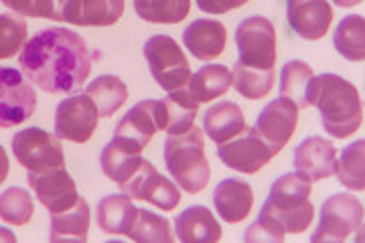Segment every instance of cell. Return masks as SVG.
<instances>
[{
	"mask_svg": "<svg viewBox=\"0 0 365 243\" xmlns=\"http://www.w3.org/2000/svg\"><path fill=\"white\" fill-rule=\"evenodd\" d=\"M26 77L47 93H73L91 73V55L81 35L66 26L43 29L19 55Z\"/></svg>",
	"mask_w": 365,
	"mask_h": 243,
	"instance_id": "cell-1",
	"label": "cell"
},
{
	"mask_svg": "<svg viewBox=\"0 0 365 243\" xmlns=\"http://www.w3.org/2000/svg\"><path fill=\"white\" fill-rule=\"evenodd\" d=\"M307 103L319 110L323 128L333 138H349L364 124L359 91L351 81L337 73L314 76L307 93Z\"/></svg>",
	"mask_w": 365,
	"mask_h": 243,
	"instance_id": "cell-2",
	"label": "cell"
},
{
	"mask_svg": "<svg viewBox=\"0 0 365 243\" xmlns=\"http://www.w3.org/2000/svg\"><path fill=\"white\" fill-rule=\"evenodd\" d=\"M313 180L302 172H287L276 179L270 187V195L262 205V215L274 219L284 233H304L314 219L311 203Z\"/></svg>",
	"mask_w": 365,
	"mask_h": 243,
	"instance_id": "cell-3",
	"label": "cell"
},
{
	"mask_svg": "<svg viewBox=\"0 0 365 243\" xmlns=\"http://www.w3.org/2000/svg\"><path fill=\"white\" fill-rule=\"evenodd\" d=\"M165 165L169 175L182 191L197 195L207 187L211 167L205 156L203 130L193 126L185 134H169L165 140Z\"/></svg>",
	"mask_w": 365,
	"mask_h": 243,
	"instance_id": "cell-4",
	"label": "cell"
},
{
	"mask_svg": "<svg viewBox=\"0 0 365 243\" xmlns=\"http://www.w3.org/2000/svg\"><path fill=\"white\" fill-rule=\"evenodd\" d=\"M144 57L155 81L167 93L187 88L193 73L189 59L175 38L169 35H153L144 43Z\"/></svg>",
	"mask_w": 365,
	"mask_h": 243,
	"instance_id": "cell-5",
	"label": "cell"
},
{
	"mask_svg": "<svg viewBox=\"0 0 365 243\" xmlns=\"http://www.w3.org/2000/svg\"><path fill=\"white\" fill-rule=\"evenodd\" d=\"M235 45L240 59L235 63L250 69H274L278 51H276V31L270 19L266 16H248L235 31Z\"/></svg>",
	"mask_w": 365,
	"mask_h": 243,
	"instance_id": "cell-6",
	"label": "cell"
},
{
	"mask_svg": "<svg viewBox=\"0 0 365 243\" xmlns=\"http://www.w3.org/2000/svg\"><path fill=\"white\" fill-rule=\"evenodd\" d=\"M361 223H364L361 201L349 192L333 195L321 207L319 227L311 235V242H345L351 233L361 227Z\"/></svg>",
	"mask_w": 365,
	"mask_h": 243,
	"instance_id": "cell-7",
	"label": "cell"
},
{
	"mask_svg": "<svg viewBox=\"0 0 365 243\" xmlns=\"http://www.w3.org/2000/svg\"><path fill=\"white\" fill-rule=\"evenodd\" d=\"M13 154L16 162H21L29 172L66 167L61 138L43 128L19 130L13 138Z\"/></svg>",
	"mask_w": 365,
	"mask_h": 243,
	"instance_id": "cell-8",
	"label": "cell"
},
{
	"mask_svg": "<svg viewBox=\"0 0 365 243\" xmlns=\"http://www.w3.org/2000/svg\"><path fill=\"white\" fill-rule=\"evenodd\" d=\"M37 110V91L19 69L0 67V128L26 122Z\"/></svg>",
	"mask_w": 365,
	"mask_h": 243,
	"instance_id": "cell-9",
	"label": "cell"
},
{
	"mask_svg": "<svg viewBox=\"0 0 365 243\" xmlns=\"http://www.w3.org/2000/svg\"><path fill=\"white\" fill-rule=\"evenodd\" d=\"M124 195H128L132 201H144L158 207L163 211H173L181 203L179 187L167 177H163L157 167L144 158L143 167L138 168L124 185H120Z\"/></svg>",
	"mask_w": 365,
	"mask_h": 243,
	"instance_id": "cell-10",
	"label": "cell"
},
{
	"mask_svg": "<svg viewBox=\"0 0 365 243\" xmlns=\"http://www.w3.org/2000/svg\"><path fill=\"white\" fill-rule=\"evenodd\" d=\"M98 120L100 114L90 95H71L55 110V134L61 140L83 144L98 130Z\"/></svg>",
	"mask_w": 365,
	"mask_h": 243,
	"instance_id": "cell-11",
	"label": "cell"
},
{
	"mask_svg": "<svg viewBox=\"0 0 365 243\" xmlns=\"http://www.w3.org/2000/svg\"><path fill=\"white\" fill-rule=\"evenodd\" d=\"M217 156L223 165L232 170L244 172V175H256L264 168L276 154L270 150V146L262 140L256 128H246L240 136L232 140L223 142L217 148Z\"/></svg>",
	"mask_w": 365,
	"mask_h": 243,
	"instance_id": "cell-12",
	"label": "cell"
},
{
	"mask_svg": "<svg viewBox=\"0 0 365 243\" xmlns=\"http://www.w3.org/2000/svg\"><path fill=\"white\" fill-rule=\"evenodd\" d=\"M26 180L33 192L37 195L41 205L49 213H61L78 203V185L66 167L49 168L43 172H29Z\"/></svg>",
	"mask_w": 365,
	"mask_h": 243,
	"instance_id": "cell-13",
	"label": "cell"
},
{
	"mask_svg": "<svg viewBox=\"0 0 365 243\" xmlns=\"http://www.w3.org/2000/svg\"><path fill=\"white\" fill-rule=\"evenodd\" d=\"M299 112L297 103L280 95L278 100L268 103L258 115L254 128L258 130L262 140L270 146L274 154L280 152L294 136L299 124Z\"/></svg>",
	"mask_w": 365,
	"mask_h": 243,
	"instance_id": "cell-14",
	"label": "cell"
},
{
	"mask_svg": "<svg viewBox=\"0 0 365 243\" xmlns=\"http://www.w3.org/2000/svg\"><path fill=\"white\" fill-rule=\"evenodd\" d=\"M124 14V0H67L55 21H66L76 26H112Z\"/></svg>",
	"mask_w": 365,
	"mask_h": 243,
	"instance_id": "cell-15",
	"label": "cell"
},
{
	"mask_svg": "<svg viewBox=\"0 0 365 243\" xmlns=\"http://www.w3.org/2000/svg\"><path fill=\"white\" fill-rule=\"evenodd\" d=\"M287 21L304 41H319L329 33L333 9L327 0H287Z\"/></svg>",
	"mask_w": 365,
	"mask_h": 243,
	"instance_id": "cell-16",
	"label": "cell"
},
{
	"mask_svg": "<svg viewBox=\"0 0 365 243\" xmlns=\"http://www.w3.org/2000/svg\"><path fill=\"white\" fill-rule=\"evenodd\" d=\"M337 165V148L323 136H311L294 148V168L313 180L331 179Z\"/></svg>",
	"mask_w": 365,
	"mask_h": 243,
	"instance_id": "cell-17",
	"label": "cell"
},
{
	"mask_svg": "<svg viewBox=\"0 0 365 243\" xmlns=\"http://www.w3.org/2000/svg\"><path fill=\"white\" fill-rule=\"evenodd\" d=\"M182 45L199 61L217 59L227 47V29L213 19H197L182 31Z\"/></svg>",
	"mask_w": 365,
	"mask_h": 243,
	"instance_id": "cell-18",
	"label": "cell"
},
{
	"mask_svg": "<svg viewBox=\"0 0 365 243\" xmlns=\"http://www.w3.org/2000/svg\"><path fill=\"white\" fill-rule=\"evenodd\" d=\"M199 102L189 93L187 88L170 91L167 98L157 100L158 130L167 134H185L195 126Z\"/></svg>",
	"mask_w": 365,
	"mask_h": 243,
	"instance_id": "cell-19",
	"label": "cell"
},
{
	"mask_svg": "<svg viewBox=\"0 0 365 243\" xmlns=\"http://www.w3.org/2000/svg\"><path fill=\"white\" fill-rule=\"evenodd\" d=\"M213 205L225 223H242L254 207V191L242 179H223L213 191Z\"/></svg>",
	"mask_w": 365,
	"mask_h": 243,
	"instance_id": "cell-20",
	"label": "cell"
},
{
	"mask_svg": "<svg viewBox=\"0 0 365 243\" xmlns=\"http://www.w3.org/2000/svg\"><path fill=\"white\" fill-rule=\"evenodd\" d=\"M143 148L122 140V138H116V136L106 144L102 156H100V165H102L104 175L110 180H114L118 187L130 179L132 175L143 167Z\"/></svg>",
	"mask_w": 365,
	"mask_h": 243,
	"instance_id": "cell-21",
	"label": "cell"
},
{
	"mask_svg": "<svg viewBox=\"0 0 365 243\" xmlns=\"http://www.w3.org/2000/svg\"><path fill=\"white\" fill-rule=\"evenodd\" d=\"M158 132L157 120V100H143L130 112L124 115L116 126V138L130 142L138 148H146V144L153 140Z\"/></svg>",
	"mask_w": 365,
	"mask_h": 243,
	"instance_id": "cell-22",
	"label": "cell"
},
{
	"mask_svg": "<svg viewBox=\"0 0 365 243\" xmlns=\"http://www.w3.org/2000/svg\"><path fill=\"white\" fill-rule=\"evenodd\" d=\"M175 225L182 243H215L222 239V225L205 205L187 207L177 215Z\"/></svg>",
	"mask_w": 365,
	"mask_h": 243,
	"instance_id": "cell-23",
	"label": "cell"
},
{
	"mask_svg": "<svg viewBox=\"0 0 365 243\" xmlns=\"http://www.w3.org/2000/svg\"><path fill=\"white\" fill-rule=\"evenodd\" d=\"M246 126V118L242 108L234 102H220L211 105L203 115V130L215 144L232 140L240 136Z\"/></svg>",
	"mask_w": 365,
	"mask_h": 243,
	"instance_id": "cell-24",
	"label": "cell"
},
{
	"mask_svg": "<svg viewBox=\"0 0 365 243\" xmlns=\"http://www.w3.org/2000/svg\"><path fill=\"white\" fill-rule=\"evenodd\" d=\"M138 209L128 195H106L98 203V227L110 235H128Z\"/></svg>",
	"mask_w": 365,
	"mask_h": 243,
	"instance_id": "cell-25",
	"label": "cell"
},
{
	"mask_svg": "<svg viewBox=\"0 0 365 243\" xmlns=\"http://www.w3.org/2000/svg\"><path fill=\"white\" fill-rule=\"evenodd\" d=\"M90 231V205L79 197L78 203L61 213H51V242H88Z\"/></svg>",
	"mask_w": 365,
	"mask_h": 243,
	"instance_id": "cell-26",
	"label": "cell"
},
{
	"mask_svg": "<svg viewBox=\"0 0 365 243\" xmlns=\"http://www.w3.org/2000/svg\"><path fill=\"white\" fill-rule=\"evenodd\" d=\"M232 88V71L225 65H203L191 76L187 90L199 103H207L222 98Z\"/></svg>",
	"mask_w": 365,
	"mask_h": 243,
	"instance_id": "cell-27",
	"label": "cell"
},
{
	"mask_svg": "<svg viewBox=\"0 0 365 243\" xmlns=\"http://www.w3.org/2000/svg\"><path fill=\"white\" fill-rule=\"evenodd\" d=\"M86 95H90L100 118H112L128 100V88L118 76H100L86 88Z\"/></svg>",
	"mask_w": 365,
	"mask_h": 243,
	"instance_id": "cell-28",
	"label": "cell"
},
{
	"mask_svg": "<svg viewBox=\"0 0 365 243\" xmlns=\"http://www.w3.org/2000/svg\"><path fill=\"white\" fill-rule=\"evenodd\" d=\"M333 45L341 57L347 61H364L365 59V19L361 14H347L341 19L337 31L333 35Z\"/></svg>",
	"mask_w": 365,
	"mask_h": 243,
	"instance_id": "cell-29",
	"label": "cell"
},
{
	"mask_svg": "<svg viewBox=\"0 0 365 243\" xmlns=\"http://www.w3.org/2000/svg\"><path fill=\"white\" fill-rule=\"evenodd\" d=\"M314 71L313 67L300 59H292L288 61L282 71H280V95L287 98L290 102L297 103L299 110L309 108L307 103V93L311 88Z\"/></svg>",
	"mask_w": 365,
	"mask_h": 243,
	"instance_id": "cell-30",
	"label": "cell"
},
{
	"mask_svg": "<svg viewBox=\"0 0 365 243\" xmlns=\"http://www.w3.org/2000/svg\"><path fill=\"white\" fill-rule=\"evenodd\" d=\"M136 14L155 25H177L191 13V0H134Z\"/></svg>",
	"mask_w": 365,
	"mask_h": 243,
	"instance_id": "cell-31",
	"label": "cell"
},
{
	"mask_svg": "<svg viewBox=\"0 0 365 243\" xmlns=\"http://www.w3.org/2000/svg\"><path fill=\"white\" fill-rule=\"evenodd\" d=\"M337 180L349 191L365 189V140H357L345 146L335 165Z\"/></svg>",
	"mask_w": 365,
	"mask_h": 243,
	"instance_id": "cell-32",
	"label": "cell"
},
{
	"mask_svg": "<svg viewBox=\"0 0 365 243\" xmlns=\"http://www.w3.org/2000/svg\"><path fill=\"white\" fill-rule=\"evenodd\" d=\"M274 81H276V71L274 69H250L244 65L234 63L232 69V86L235 91L248 100H262L266 98L274 88Z\"/></svg>",
	"mask_w": 365,
	"mask_h": 243,
	"instance_id": "cell-33",
	"label": "cell"
},
{
	"mask_svg": "<svg viewBox=\"0 0 365 243\" xmlns=\"http://www.w3.org/2000/svg\"><path fill=\"white\" fill-rule=\"evenodd\" d=\"M128 237L138 243H170L175 242V235L170 231V221L153 211L138 209L136 219L132 223Z\"/></svg>",
	"mask_w": 365,
	"mask_h": 243,
	"instance_id": "cell-34",
	"label": "cell"
},
{
	"mask_svg": "<svg viewBox=\"0 0 365 243\" xmlns=\"http://www.w3.org/2000/svg\"><path fill=\"white\" fill-rule=\"evenodd\" d=\"M35 213V203L29 191L21 187H11L0 195V219L14 227L26 225Z\"/></svg>",
	"mask_w": 365,
	"mask_h": 243,
	"instance_id": "cell-35",
	"label": "cell"
},
{
	"mask_svg": "<svg viewBox=\"0 0 365 243\" xmlns=\"http://www.w3.org/2000/svg\"><path fill=\"white\" fill-rule=\"evenodd\" d=\"M26 37L29 26L21 14H0V59H11L19 51H23Z\"/></svg>",
	"mask_w": 365,
	"mask_h": 243,
	"instance_id": "cell-36",
	"label": "cell"
},
{
	"mask_svg": "<svg viewBox=\"0 0 365 243\" xmlns=\"http://www.w3.org/2000/svg\"><path fill=\"white\" fill-rule=\"evenodd\" d=\"M287 237L284 229L270 219L268 215H262L256 219L252 225H250L246 233H244V239L248 243H260V242H270V243H282Z\"/></svg>",
	"mask_w": 365,
	"mask_h": 243,
	"instance_id": "cell-37",
	"label": "cell"
},
{
	"mask_svg": "<svg viewBox=\"0 0 365 243\" xmlns=\"http://www.w3.org/2000/svg\"><path fill=\"white\" fill-rule=\"evenodd\" d=\"M0 2L21 16L55 21V0H0Z\"/></svg>",
	"mask_w": 365,
	"mask_h": 243,
	"instance_id": "cell-38",
	"label": "cell"
},
{
	"mask_svg": "<svg viewBox=\"0 0 365 243\" xmlns=\"http://www.w3.org/2000/svg\"><path fill=\"white\" fill-rule=\"evenodd\" d=\"M199 11L207 14H225L234 9L244 6L248 0H195Z\"/></svg>",
	"mask_w": 365,
	"mask_h": 243,
	"instance_id": "cell-39",
	"label": "cell"
},
{
	"mask_svg": "<svg viewBox=\"0 0 365 243\" xmlns=\"http://www.w3.org/2000/svg\"><path fill=\"white\" fill-rule=\"evenodd\" d=\"M9 170H11V162H9V156H6V150L4 146H0V185L6 180L9 177Z\"/></svg>",
	"mask_w": 365,
	"mask_h": 243,
	"instance_id": "cell-40",
	"label": "cell"
},
{
	"mask_svg": "<svg viewBox=\"0 0 365 243\" xmlns=\"http://www.w3.org/2000/svg\"><path fill=\"white\" fill-rule=\"evenodd\" d=\"M337 6H341V9H351V6H357V4H361L364 0H333Z\"/></svg>",
	"mask_w": 365,
	"mask_h": 243,
	"instance_id": "cell-41",
	"label": "cell"
},
{
	"mask_svg": "<svg viewBox=\"0 0 365 243\" xmlns=\"http://www.w3.org/2000/svg\"><path fill=\"white\" fill-rule=\"evenodd\" d=\"M0 242L14 243V242H16V235H14L13 231H9V229H0Z\"/></svg>",
	"mask_w": 365,
	"mask_h": 243,
	"instance_id": "cell-42",
	"label": "cell"
},
{
	"mask_svg": "<svg viewBox=\"0 0 365 243\" xmlns=\"http://www.w3.org/2000/svg\"><path fill=\"white\" fill-rule=\"evenodd\" d=\"M63 2H67V0H55V13H57V9H59V6H61Z\"/></svg>",
	"mask_w": 365,
	"mask_h": 243,
	"instance_id": "cell-43",
	"label": "cell"
}]
</instances>
